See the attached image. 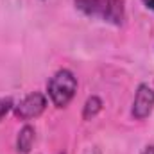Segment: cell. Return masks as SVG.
<instances>
[{"instance_id":"7","label":"cell","mask_w":154,"mask_h":154,"mask_svg":"<svg viewBox=\"0 0 154 154\" xmlns=\"http://www.w3.org/2000/svg\"><path fill=\"white\" fill-rule=\"evenodd\" d=\"M13 108H14V102L11 97H0V122L7 116L9 111H13Z\"/></svg>"},{"instance_id":"5","label":"cell","mask_w":154,"mask_h":154,"mask_svg":"<svg viewBox=\"0 0 154 154\" xmlns=\"http://www.w3.org/2000/svg\"><path fill=\"white\" fill-rule=\"evenodd\" d=\"M34 138H36V129L31 124H25L18 131V136H16V151H18V154H29L31 152L32 143H34Z\"/></svg>"},{"instance_id":"10","label":"cell","mask_w":154,"mask_h":154,"mask_svg":"<svg viewBox=\"0 0 154 154\" xmlns=\"http://www.w3.org/2000/svg\"><path fill=\"white\" fill-rule=\"evenodd\" d=\"M59 154H65V152H59Z\"/></svg>"},{"instance_id":"2","label":"cell","mask_w":154,"mask_h":154,"mask_svg":"<svg viewBox=\"0 0 154 154\" xmlns=\"http://www.w3.org/2000/svg\"><path fill=\"white\" fill-rule=\"evenodd\" d=\"M77 91V77L72 70L61 68L47 82V93L56 108H66Z\"/></svg>"},{"instance_id":"6","label":"cell","mask_w":154,"mask_h":154,"mask_svg":"<svg viewBox=\"0 0 154 154\" xmlns=\"http://www.w3.org/2000/svg\"><path fill=\"white\" fill-rule=\"evenodd\" d=\"M102 99L97 95H91L86 99L84 106H82V120H93L95 116L102 111Z\"/></svg>"},{"instance_id":"4","label":"cell","mask_w":154,"mask_h":154,"mask_svg":"<svg viewBox=\"0 0 154 154\" xmlns=\"http://www.w3.org/2000/svg\"><path fill=\"white\" fill-rule=\"evenodd\" d=\"M152 109H154V88H151L145 82H142L136 88L131 115H133L134 120H145L152 113Z\"/></svg>"},{"instance_id":"3","label":"cell","mask_w":154,"mask_h":154,"mask_svg":"<svg viewBox=\"0 0 154 154\" xmlns=\"http://www.w3.org/2000/svg\"><path fill=\"white\" fill-rule=\"evenodd\" d=\"M47 108V97L41 91H32L25 95L18 104H14L13 113L18 120H32L38 118Z\"/></svg>"},{"instance_id":"8","label":"cell","mask_w":154,"mask_h":154,"mask_svg":"<svg viewBox=\"0 0 154 154\" xmlns=\"http://www.w3.org/2000/svg\"><path fill=\"white\" fill-rule=\"evenodd\" d=\"M142 2L145 4V7H147V9L154 11V0H142Z\"/></svg>"},{"instance_id":"1","label":"cell","mask_w":154,"mask_h":154,"mask_svg":"<svg viewBox=\"0 0 154 154\" xmlns=\"http://www.w3.org/2000/svg\"><path fill=\"white\" fill-rule=\"evenodd\" d=\"M74 4L82 14L111 25H122L125 20L124 0H74Z\"/></svg>"},{"instance_id":"9","label":"cell","mask_w":154,"mask_h":154,"mask_svg":"<svg viewBox=\"0 0 154 154\" xmlns=\"http://www.w3.org/2000/svg\"><path fill=\"white\" fill-rule=\"evenodd\" d=\"M142 154H154V145H147V147L142 151Z\"/></svg>"}]
</instances>
